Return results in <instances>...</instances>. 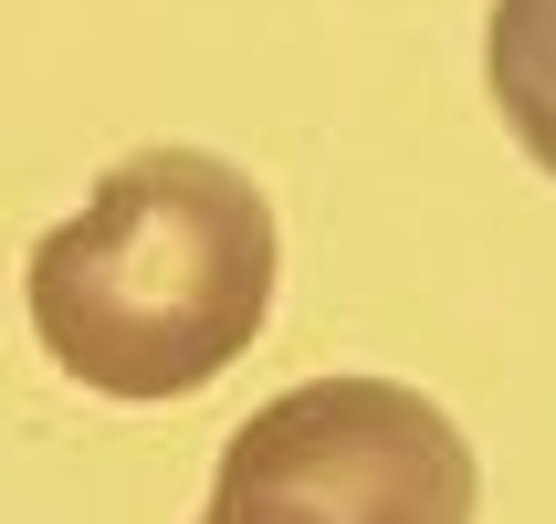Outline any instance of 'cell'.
<instances>
[{
    "instance_id": "obj_3",
    "label": "cell",
    "mask_w": 556,
    "mask_h": 524,
    "mask_svg": "<svg viewBox=\"0 0 556 524\" xmlns=\"http://www.w3.org/2000/svg\"><path fill=\"white\" fill-rule=\"evenodd\" d=\"M483 74H494V105L526 137V157L556 168V0H494Z\"/></svg>"
},
{
    "instance_id": "obj_1",
    "label": "cell",
    "mask_w": 556,
    "mask_h": 524,
    "mask_svg": "<svg viewBox=\"0 0 556 524\" xmlns=\"http://www.w3.org/2000/svg\"><path fill=\"white\" fill-rule=\"evenodd\" d=\"M274 200L211 148H148L31 242V325L74 388L179 399L252 346V325L274 315Z\"/></svg>"
},
{
    "instance_id": "obj_2",
    "label": "cell",
    "mask_w": 556,
    "mask_h": 524,
    "mask_svg": "<svg viewBox=\"0 0 556 524\" xmlns=\"http://www.w3.org/2000/svg\"><path fill=\"white\" fill-rule=\"evenodd\" d=\"M211 524H472V440L400 378H305L231 431Z\"/></svg>"
}]
</instances>
